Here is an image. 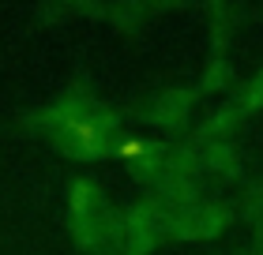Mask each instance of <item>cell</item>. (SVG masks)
<instances>
[{
	"label": "cell",
	"instance_id": "1",
	"mask_svg": "<svg viewBox=\"0 0 263 255\" xmlns=\"http://www.w3.org/2000/svg\"><path fill=\"white\" fill-rule=\"evenodd\" d=\"M117 154H121V158H143V154H147V143H143V139H124L121 147H117Z\"/></svg>",
	"mask_w": 263,
	"mask_h": 255
},
{
	"label": "cell",
	"instance_id": "2",
	"mask_svg": "<svg viewBox=\"0 0 263 255\" xmlns=\"http://www.w3.org/2000/svg\"><path fill=\"white\" fill-rule=\"evenodd\" d=\"M71 131H76V139L83 143V147H94V143H98V131H94L90 124H71Z\"/></svg>",
	"mask_w": 263,
	"mask_h": 255
}]
</instances>
